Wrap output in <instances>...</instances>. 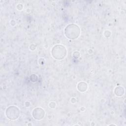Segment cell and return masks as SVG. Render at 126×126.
<instances>
[{
  "mask_svg": "<svg viewBox=\"0 0 126 126\" xmlns=\"http://www.w3.org/2000/svg\"><path fill=\"white\" fill-rule=\"evenodd\" d=\"M82 88H83V92H85L86 91V90L88 88V85L87 84L84 82H80L79 84H78L77 86V88L78 90L82 92Z\"/></svg>",
  "mask_w": 126,
  "mask_h": 126,
  "instance_id": "5",
  "label": "cell"
},
{
  "mask_svg": "<svg viewBox=\"0 0 126 126\" xmlns=\"http://www.w3.org/2000/svg\"><path fill=\"white\" fill-rule=\"evenodd\" d=\"M5 115L9 119L15 120L18 119L20 115V110L15 106H10L5 111Z\"/></svg>",
  "mask_w": 126,
  "mask_h": 126,
  "instance_id": "3",
  "label": "cell"
},
{
  "mask_svg": "<svg viewBox=\"0 0 126 126\" xmlns=\"http://www.w3.org/2000/svg\"><path fill=\"white\" fill-rule=\"evenodd\" d=\"M64 33L66 37L70 39H75L78 38L80 34L79 27L75 24H70L66 27Z\"/></svg>",
  "mask_w": 126,
  "mask_h": 126,
  "instance_id": "1",
  "label": "cell"
},
{
  "mask_svg": "<svg viewBox=\"0 0 126 126\" xmlns=\"http://www.w3.org/2000/svg\"><path fill=\"white\" fill-rule=\"evenodd\" d=\"M45 115V112L41 108H36L32 112V116L35 119L41 120Z\"/></svg>",
  "mask_w": 126,
  "mask_h": 126,
  "instance_id": "4",
  "label": "cell"
},
{
  "mask_svg": "<svg viewBox=\"0 0 126 126\" xmlns=\"http://www.w3.org/2000/svg\"><path fill=\"white\" fill-rule=\"evenodd\" d=\"M66 49L64 46L61 45H55L51 51L53 57L56 60H60L63 59L66 55Z\"/></svg>",
  "mask_w": 126,
  "mask_h": 126,
  "instance_id": "2",
  "label": "cell"
}]
</instances>
